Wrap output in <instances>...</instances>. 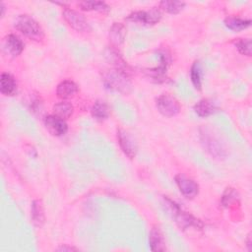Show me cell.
<instances>
[{
	"label": "cell",
	"mask_w": 252,
	"mask_h": 252,
	"mask_svg": "<svg viewBox=\"0 0 252 252\" xmlns=\"http://www.w3.org/2000/svg\"><path fill=\"white\" fill-rule=\"evenodd\" d=\"M79 6L84 11L106 12L109 10V6L102 1H83L79 3Z\"/></svg>",
	"instance_id": "22"
},
{
	"label": "cell",
	"mask_w": 252,
	"mask_h": 252,
	"mask_svg": "<svg viewBox=\"0 0 252 252\" xmlns=\"http://www.w3.org/2000/svg\"><path fill=\"white\" fill-rule=\"evenodd\" d=\"M201 141H202V144H203L204 148H206V150L212 156H214L216 158H223L225 156L221 145L208 131H206V130L202 131L201 130Z\"/></svg>",
	"instance_id": "10"
},
{
	"label": "cell",
	"mask_w": 252,
	"mask_h": 252,
	"mask_svg": "<svg viewBox=\"0 0 252 252\" xmlns=\"http://www.w3.org/2000/svg\"><path fill=\"white\" fill-rule=\"evenodd\" d=\"M73 111H74L73 105L70 102L65 101V100L57 102L53 106L54 115L64 119V120L69 118L73 114Z\"/></svg>",
	"instance_id": "20"
},
{
	"label": "cell",
	"mask_w": 252,
	"mask_h": 252,
	"mask_svg": "<svg viewBox=\"0 0 252 252\" xmlns=\"http://www.w3.org/2000/svg\"><path fill=\"white\" fill-rule=\"evenodd\" d=\"M0 7H1V17H3V16H4V12H5L4 3H1V4H0Z\"/></svg>",
	"instance_id": "27"
},
{
	"label": "cell",
	"mask_w": 252,
	"mask_h": 252,
	"mask_svg": "<svg viewBox=\"0 0 252 252\" xmlns=\"http://www.w3.org/2000/svg\"><path fill=\"white\" fill-rule=\"evenodd\" d=\"M117 140L125 156L129 158H134L138 152V145L135 138L128 131L120 128L117 130Z\"/></svg>",
	"instance_id": "6"
},
{
	"label": "cell",
	"mask_w": 252,
	"mask_h": 252,
	"mask_svg": "<svg viewBox=\"0 0 252 252\" xmlns=\"http://www.w3.org/2000/svg\"><path fill=\"white\" fill-rule=\"evenodd\" d=\"M156 106L158 112L165 117H173L177 115L181 110V106L178 100L174 96L166 94H161L157 98Z\"/></svg>",
	"instance_id": "4"
},
{
	"label": "cell",
	"mask_w": 252,
	"mask_h": 252,
	"mask_svg": "<svg viewBox=\"0 0 252 252\" xmlns=\"http://www.w3.org/2000/svg\"><path fill=\"white\" fill-rule=\"evenodd\" d=\"M92 116L97 121H103L109 116V107L103 100H96L91 109Z\"/></svg>",
	"instance_id": "17"
},
{
	"label": "cell",
	"mask_w": 252,
	"mask_h": 252,
	"mask_svg": "<svg viewBox=\"0 0 252 252\" xmlns=\"http://www.w3.org/2000/svg\"><path fill=\"white\" fill-rule=\"evenodd\" d=\"M176 185L182 195L188 199H192L199 193L198 184L191 178H188L184 174H177L175 177Z\"/></svg>",
	"instance_id": "8"
},
{
	"label": "cell",
	"mask_w": 252,
	"mask_h": 252,
	"mask_svg": "<svg viewBox=\"0 0 252 252\" xmlns=\"http://www.w3.org/2000/svg\"><path fill=\"white\" fill-rule=\"evenodd\" d=\"M43 122L47 131L53 136L60 137L65 135L68 131V125L66 121L54 114L47 115Z\"/></svg>",
	"instance_id": "9"
},
{
	"label": "cell",
	"mask_w": 252,
	"mask_h": 252,
	"mask_svg": "<svg viewBox=\"0 0 252 252\" xmlns=\"http://www.w3.org/2000/svg\"><path fill=\"white\" fill-rule=\"evenodd\" d=\"M216 110H217L216 103L210 98L200 99L194 105V111L200 117H208L213 113H215Z\"/></svg>",
	"instance_id": "15"
},
{
	"label": "cell",
	"mask_w": 252,
	"mask_h": 252,
	"mask_svg": "<svg viewBox=\"0 0 252 252\" xmlns=\"http://www.w3.org/2000/svg\"><path fill=\"white\" fill-rule=\"evenodd\" d=\"M165 205L168 207L169 214L175 220L176 223L179 225L180 228L186 229L189 227H201L202 223L199 220L195 219L192 215L187 212H184L180 207L172 202L171 200L165 198Z\"/></svg>",
	"instance_id": "3"
},
{
	"label": "cell",
	"mask_w": 252,
	"mask_h": 252,
	"mask_svg": "<svg viewBox=\"0 0 252 252\" xmlns=\"http://www.w3.org/2000/svg\"><path fill=\"white\" fill-rule=\"evenodd\" d=\"M57 250L59 251H72V250H76V248H73V247H67V246H61L59 247Z\"/></svg>",
	"instance_id": "26"
},
{
	"label": "cell",
	"mask_w": 252,
	"mask_h": 252,
	"mask_svg": "<svg viewBox=\"0 0 252 252\" xmlns=\"http://www.w3.org/2000/svg\"><path fill=\"white\" fill-rule=\"evenodd\" d=\"M24 47L25 44L22 39L14 33L7 34L3 39V50L12 57L19 56L23 52Z\"/></svg>",
	"instance_id": "11"
},
{
	"label": "cell",
	"mask_w": 252,
	"mask_h": 252,
	"mask_svg": "<svg viewBox=\"0 0 252 252\" xmlns=\"http://www.w3.org/2000/svg\"><path fill=\"white\" fill-rule=\"evenodd\" d=\"M62 16H63L64 20L67 22V24L75 31L80 32H91V26H90L89 22L79 12L66 7L62 12Z\"/></svg>",
	"instance_id": "5"
},
{
	"label": "cell",
	"mask_w": 252,
	"mask_h": 252,
	"mask_svg": "<svg viewBox=\"0 0 252 252\" xmlns=\"http://www.w3.org/2000/svg\"><path fill=\"white\" fill-rule=\"evenodd\" d=\"M149 242L150 248L152 251L158 252V251H165V242L163 235L158 226H154L149 234Z\"/></svg>",
	"instance_id": "13"
},
{
	"label": "cell",
	"mask_w": 252,
	"mask_h": 252,
	"mask_svg": "<svg viewBox=\"0 0 252 252\" xmlns=\"http://www.w3.org/2000/svg\"><path fill=\"white\" fill-rule=\"evenodd\" d=\"M126 28L121 23H114L109 30V39L113 45H120L125 38Z\"/></svg>",
	"instance_id": "16"
},
{
	"label": "cell",
	"mask_w": 252,
	"mask_h": 252,
	"mask_svg": "<svg viewBox=\"0 0 252 252\" xmlns=\"http://www.w3.org/2000/svg\"><path fill=\"white\" fill-rule=\"evenodd\" d=\"M247 247H248V250H251V239H250V236H248L247 238Z\"/></svg>",
	"instance_id": "28"
},
{
	"label": "cell",
	"mask_w": 252,
	"mask_h": 252,
	"mask_svg": "<svg viewBox=\"0 0 252 252\" xmlns=\"http://www.w3.org/2000/svg\"><path fill=\"white\" fill-rule=\"evenodd\" d=\"M15 28L24 35L34 41H41L44 38V32L40 25L29 15H20L17 17Z\"/></svg>",
	"instance_id": "1"
},
{
	"label": "cell",
	"mask_w": 252,
	"mask_h": 252,
	"mask_svg": "<svg viewBox=\"0 0 252 252\" xmlns=\"http://www.w3.org/2000/svg\"><path fill=\"white\" fill-rule=\"evenodd\" d=\"M32 220L35 226H42L45 217H44V210L40 200H34L32 204Z\"/></svg>",
	"instance_id": "18"
},
{
	"label": "cell",
	"mask_w": 252,
	"mask_h": 252,
	"mask_svg": "<svg viewBox=\"0 0 252 252\" xmlns=\"http://www.w3.org/2000/svg\"><path fill=\"white\" fill-rule=\"evenodd\" d=\"M235 46L241 54L251 56V40L249 38H239L235 41Z\"/></svg>",
	"instance_id": "24"
},
{
	"label": "cell",
	"mask_w": 252,
	"mask_h": 252,
	"mask_svg": "<svg viewBox=\"0 0 252 252\" xmlns=\"http://www.w3.org/2000/svg\"><path fill=\"white\" fill-rule=\"evenodd\" d=\"M0 92L4 95H14L17 93V82L9 73H2L0 78Z\"/></svg>",
	"instance_id": "14"
},
{
	"label": "cell",
	"mask_w": 252,
	"mask_h": 252,
	"mask_svg": "<svg viewBox=\"0 0 252 252\" xmlns=\"http://www.w3.org/2000/svg\"><path fill=\"white\" fill-rule=\"evenodd\" d=\"M78 91H79V88L77 84L71 80L62 81L61 83L58 84L56 88L57 96L62 99H68L73 97Z\"/></svg>",
	"instance_id": "12"
},
{
	"label": "cell",
	"mask_w": 252,
	"mask_h": 252,
	"mask_svg": "<svg viewBox=\"0 0 252 252\" xmlns=\"http://www.w3.org/2000/svg\"><path fill=\"white\" fill-rule=\"evenodd\" d=\"M224 25L227 29L233 32H240L247 29L251 25V20L240 19L237 17H226L224 19Z\"/></svg>",
	"instance_id": "19"
},
{
	"label": "cell",
	"mask_w": 252,
	"mask_h": 252,
	"mask_svg": "<svg viewBox=\"0 0 252 252\" xmlns=\"http://www.w3.org/2000/svg\"><path fill=\"white\" fill-rule=\"evenodd\" d=\"M161 18V13L158 9L153 8L148 11H136L131 13L128 17L127 20L135 23H139L142 25H156L157 23L159 22Z\"/></svg>",
	"instance_id": "7"
},
{
	"label": "cell",
	"mask_w": 252,
	"mask_h": 252,
	"mask_svg": "<svg viewBox=\"0 0 252 252\" xmlns=\"http://www.w3.org/2000/svg\"><path fill=\"white\" fill-rule=\"evenodd\" d=\"M190 78L194 88L200 91L202 89V67L199 61H195L191 66Z\"/></svg>",
	"instance_id": "21"
},
{
	"label": "cell",
	"mask_w": 252,
	"mask_h": 252,
	"mask_svg": "<svg viewBox=\"0 0 252 252\" xmlns=\"http://www.w3.org/2000/svg\"><path fill=\"white\" fill-rule=\"evenodd\" d=\"M186 3L183 1H161L159 7L169 14H178L185 7Z\"/></svg>",
	"instance_id": "23"
},
{
	"label": "cell",
	"mask_w": 252,
	"mask_h": 252,
	"mask_svg": "<svg viewBox=\"0 0 252 252\" xmlns=\"http://www.w3.org/2000/svg\"><path fill=\"white\" fill-rule=\"evenodd\" d=\"M235 197H236V192L232 188H227L225 190L223 196H222L221 202H222V204L224 206H226V205H228L230 203L231 200H235L236 199Z\"/></svg>",
	"instance_id": "25"
},
{
	"label": "cell",
	"mask_w": 252,
	"mask_h": 252,
	"mask_svg": "<svg viewBox=\"0 0 252 252\" xmlns=\"http://www.w3.org/2000/svg\"><path fill=\"white\" fill-rule=\"evenodd\" d=\"M103 84L108 90L124 94L128 93L131 89V83L127 74L120 69L108 71L103 77Z\"/></svg>",
	"instance_id": "2"
}]
</instances>
